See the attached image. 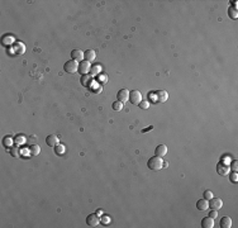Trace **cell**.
I'll return each mask as SVG.
<instances>
[{
    "label": "cell",
    "instance_id": "1",
    "mask_svg": "<svg viewBox=\"0 0 238 228\" xmlns=\"http://www.w3.org/2000/svg\"><path fill=\"white\" fill-rule=\"evenodd\" d=\"M147 166L151 168V170H153V171H158L160 168H162V167H164V161H162V158H161V157L155 156V157H151V158L148 160Z\"/></svg>",
    "mask_w": 238,
    "mask_h": 228
},
{
    "label": "cell",
    "instance_id": "2",
    "mask_svg": "<svg viewBox=\"0 0 238 228\" xmlns=\"http://www.w3.org/2000/svg\"><path fill=\"white\" fill-rule=\"evenodd\" d=\"M129 101L134 105H139V103L142 101V94L138 90L129 91Z\"/></svg>",
    "mask_w": 238,
    "mask_h": 228
},
{
    "label": "cell",
    "instance_id": "3",
    "mask_svg": "<svg viewBox=\"0 0 238 228\" xmlns=\"http://www.w3.org/2000/svg\"><path fill=\"white\" fill-rule=\"evenodd\" d=\"M63 70H65L66 72H69V74H74V72H76V71L79 70V65H78V62H76V61L70 60V61H67V62L65 63Z\"/></svg>",
    "mask_w": 238,
    "mask_h": 228
},
{
    "label": "cell",
    "instance_id": "4",
    "mask_svg": "<svg viewBox=\"0 0 238 228\" xmlns=\"http://www.w3.org/2000/svg\"><path fill=\"white\" fill-rule=\"evenodd\" d=\"M229 171H231V168H229V165H227V164L223 162V161L218 162V165H217V172H218L220 176H225V175H228Z\"/></svg>",
    "mask_w": 238,
    "mask_h": 228
},
{
    "label": "cell",
    "instance_id": "5",
    "mask_svg": "<svg viewBox=\"0 0 238 228\" xmlns=\"http://www.w3.org/2000/svg\"><path fill=\"white\" fill-rule=\"evenodd\" d=\"M90 69H91V65H90V62L89 61H86V60H84V61H81L80 63H79V74H81V75H88L89 74V71H90Z\"/></svg>",
    "mask_w": 238,
    "mask_h": 228
},
{
    "label": "cell",
    "instance_id": "6",
    "mask_svg": "<svg viewBox=\"0 0 238 228\" xmlns=\"http://www.w3.org/2000/svg\"><path fill=\"white\" fill-rule=\"evenodd\" d=\"M209 207L211 209H214V210H218V209H220L223 207V200L220 198H214L213 197L210 199V201H209Z\"/></svg>",
    "mask_w": 238,
    "mask_h": 228
},
{
    "label": "cell",
    "instance_id": "7",
    "mask_svg": "<svg viewBox=\"0 0 238 228\" xmlns=\"http://www.w3.org/2000/svg\"><path fill=\"white\" fill-rule=\"evenodd\" d=\"M167 99H168V94L165 90H158L155 92V100L158 101V103H165Z\"/></svg>",
    "mask_w": 238,
    "mask_h": 228
},
{
    "label": "cell",
    "instance_id": "8",
    "mask_svg": "<svg viewBox=\"0 0 238 228\" xmlns=\"http://www.w3.org/2000/svg\"><path fill=\"white\" fill-rule=\"evenodd\" d=\"M86 223H88V226H90V227H96V226H99V223H100V218H99L98 214H90V215H88V218H86Z\"/></svg>",
    "mask_w": 238,
    "mask_h": 228
},
{
    "label": "cell",
    "instance_id": "9",
    "mask_svg": "<svg viewBox=\"0 0 238 228\" xmlns=\"http://www.w3.org/2000/svg\"><path fill=\"white\" fill-rule=\"evenodd\" d=\"M117 98H118V100L121 101V103H125L127 100H129V91L125 90V89L119 90L118 94H117Z\"/></svg>",
    "mask_w": 238,
    "mask_h": 228
},
{
    "label": "cell",
    "instance_id": "10",
    "mask_svg": "<svg viewBox=\"0 0 238 228\" xmlns=\"http://www.w3.org/2000/svg\"><path fill=\"white\" fill-rule=\"evenodd\" d=\"M92 82H94V79H92V76L91 75H82L81 76V84H82V86L85 88H89L92 85Z\"/></svg>",
    "mask_w": 238,
    "mask_h": 228
},
{
    "label": "cell",
    "instance_id": "11",
    "mask_svg": "<svg viewBox=\"0 0 238 228\" xmlns=\"http://www.w3.org/2000/svg\"><path fill=\"white\" fill-rule=\"evenodd\" d=\"M201 227L203 228H213L214 227V219L210 217H205L201 219Z\"/></svg>",
    "mask_w": 238,
    "mask_h": 228
},
{
    "label": "cell",
    "instance_id": "12",
    "mask_svg": "<svg viewBox=\"0 0 238 228\" xmlns=\"http://www.w3.org/2000/svg\"><path fill=\"white\" fill-rule=\"evenodd\" d=\"M167 154V147L166 145H158L155 150V155L158 156V157H164L165 155Z\"/></svg>",
    "mask_w": 238,
    "mask_h": 228
},
{
    "label": "cell",
    "instance_id": "13",
    "mask_svg": "<svg viewBox=\"0 0 238 228\" xmlns=\"http://www.w3.org/2000/svg\"><path fill=\"white\" fill-rule=\"evenodd\" d=\"M95 57H96V53H95V51L94 49H88V51H85L84 52V58L86 61H94L95 60Z\"/></svg>",
    "mask_w": 238,
    "mask_h": 228
},
{
    "label": "cell",
    "instance_id": "14",
    "mask_svg": "<svg viewBox=\"0 0 238 228\" xmlns=\"http://www.w3.org/2000/svg\"><path fill=\"white\" fill-rule=\"evenodd\" d=\"M46 143L51 147H55L58 143V137L56 136V134H49V136L46 138Z\"/></svg>",
    "mask_w": 238,
    "mask_h": 228
},
{
    "label": "cell",
    "instance_id": "15",
    "mask_svg": "<svg viewBox=\"0 0 238 228\" xmlns=\"http://www.w3.org/2000/svg\"><path fill=\"white\" fill-rule=\"evenodd\" d=\"M71 57H72V60L74 61H81L82 58H84V52H81L80 49H74L72 52H71Z\"/></svg>",
    "mask_w": 238,
    "mask_h": 228
},
{
    "label": "cell",
    "instance_id": "16",
    "mask_svg": "<svg viewBox=\"0 0 238 228\" xmlns=\"http://www.w3.org/2000/svg\"><path fill=\"white\" fill-rule=\"evenodd\" d=\"M197 208H198L199 210H207V209L209 208V201H208L207 199H200V200H198V203H197Z\"/></svg>",
    "mask_w": 238,
    "mask_h": 228
},
{
    "label": "cell",
    "instance_id": "17",
    "mask_svg": "<svg viewBox=\"0 0 238 228\" xmlns=\"http://www.w3.org/2000/svg\"><path fill=\"white\" fill-rule=\"evenodd\" d=\"M24 51H25V47H24V45L22 43V42H15L14 43V52L18 53V55H23Z\"/></svg>",
    "mask_w": 238,
    "mask_h": 228
},
{
    "label": "cell",
    "instance_id": "18",
    "mask_svg": "<svg viewBox=\"0 0 238 228\" xmlns=\"http://www.w3.org/2000/svg\"><path fill=\"white\" fill-rule=\"evenodd\" d=\"M220 227L222 228H231L232 226V219L229 218V217H223L222 219H220Z\"/></svg>",
    "mask_w": 238,
    "mask_h": 228
},
{
    "label": "cell",
    "instance_id": "19",
    "mask_svg": "<svg viewBox=\"0 0 238 228\" xmlns=\"http://www.w3.org/2000/svg\"><path fill=\"white\" fill-rule=\"evenodd\" d=\"M29 151H31V155L32 156H37V155H39V152H41V147L38 145H32L31 148H29Z\"/></svg>",
    "mask_w": 238,
    "mask_h": 228
},
{
    "label": "cell",
    "instance_id": "20",
    "mask_svg": "<svg viewBox=\"0 0 238 228\" xmlns=\"http://www.w3.org/2000/svg\"><path fill=\"white\" fill-rule=\"evenodd\" d=\"M101 71V67L99 65H95V66H91V69H90V74L91 76H96L99 75V72Z\"/></svg>",
    "mask_w": 238,
    "mask_h": 228
},
{
    "label": "cell",
    "instance_id": "21",
    "mask_svg": "<svg viewBox=\"0 0 238 228\" xmlns=\"http://www.w3.org/2000/svg\"><path fill=\"white\" fill-rule=\"evenodd\" d=\"M10 155L13 157H19L20 156V150L18 148V146H14L10 148Z\"/></svg>",
    "mask_w": 238,
    "mask_h": 228
},
{
    "label": "cell",
    "instance_id": "22",
    "mask_svg": "<svg viewBox=\"0 0 238 228\" xmlns=\"http://www.w3.org/2000/svg\"><path fill=\"white\" fill-rule=\"evenodd\" d=\"M113 109L115 112H119V110H122L123 109V103H121V101H115V103H113Z\"/></svg>",
    "mask_w": 238,
    "mask_h": 228
},
{
    "label": "cell",
    "instance_id": "23",
    "mask_svg": "<svg viewBox=\"0 0 238 228\" xmlns=\"http://www.w3.org/2000/svg\"><path fill=\"white\" fill-rule=\"evenodd\" d=\"M228 15L231 16V18H233V19H237V9L236 8H229V10H228Z\"/></svg>",
    "mask_w": 238,
    "mask_h": 228
},
{
    "label": "cell",
    "instance_id": "24",
    "mask_svg": "<svg viewBox=\"0 0 238 228\" xmlns=\"http://www.w3.org/2000/svg\"><path fill=\"white\" fill-rule=\"evenodd\" d=\"M63 151H65V148H63L62 145H56V146H55V152H56L57 155L63 154Z\"/></svg>",
    "mask_w": 238,
    "mask_h": 228
},
{
    "label": "cell",
    "instance_id": "25",
    "mask_svg": "<svg viewBox=\"0 0 238 228\" xmlns=\"http://www.w3.org/2000/svg\"><path fill=\"white\" fill-rule=\"evenodd\" d=\"M211 198H213V193H211L210 190H205V191H204V199L210 200Z\"/></svg>",
    "mask_w": 238,
    "mask_h": 228
},
{
    "label": "cell",
    "instance_id": "26",
    "mask_svg": "<svg viewBox=\"0 0 238 228\" xmlns=\"http://www.w3.org/2000/svg\"><path fill=\"white\" fill-rule=\"evenodd\" d=\"M12 42H13V37H8V36H4L3 37V43L4 45H10L12 43Z\"/></svg>",
    "mask_w": 238,
    "mask_h": 228
},
{
    "label": "cell",
    "instance_id": "27",
    "mask_svg": "<svg viewBox=\"0 0 238 228\" xmlns=\"http://www.w3.org/2000/svg\"><path fill=\"white\" fill-rule=\"evenodd\" d=\"M148 107H150V103H148V101H146V100H142L139 103V108H142V109H147Z\"/></svg>",
    "mask_w": 238,
    "mask_h": 228
},
{
    "label": "cell",
    "instance_id": "28",
    "mask_svg": "<svg viewBox=\"0 0 238 228\" xmlns=\"http://www.w3.org/2000/svg\"><path fill=\"white\" fill-rule=\"evenodd\" d=\"M229 168H231V170H233V171H237L238 170V162L236 161H232V164H231V166H229Z\"/></svg>",
    "mask_w": 238,
    "mask_h": 228
},
{
    "label": "cell",
    "instance_id": "29",
    "mask_svg": "<svg viewBox=\"0 0 238 228\" xmlns=\"http://www.w3.org/2000/svg\"><path fill=\"white\" fill-rule=\"evenodd\" d=\"M231 180H232L233 183H237V180H238V176H237V171H233V172L231 174Z\"/></svg>",
    "mask_w": 238,
    "mask_h": 228
},
{
    "label": "cell",
    "instance_id": "30",
    "mask_svg": "<svg viewBox=\"0 0 238 228\" xmlns=\"http://www.w3.org/2000/svg\"><path fill=\"white\" fill-rule=\"evenodd\" d=\"M217 215H218V213H217V210H214V209H211V212L209 213V217H210V218H213V219H215V218H217Z\"/></svg>",
    "mask_w": 238,
    "mask_h": 228
},
{
    "label": "cell",
    "instance_id": "31",
    "mask_svg": "<svg viewBox=\"0 0 238 228\" xmlns=\"http://www.w3.org/2000/svg\"><path fill=\"white\" fill-rule=\"evenodd\" d=\"M36 141H37V138H36L34 136H31V137L28 138V142L31 143V145H36Z\"/></svg>",
    "mask_w": 238,
    "mask_h": 228
},
{
    "label": "cell",
    "instance_id": "32",
    "mask_svg": "<svg viewBox=\"0 0 238 228\" xmlns=\"http://www.w3.org/2000/svg\"><path fill=\"white\" fill-rule=\"evenodd\" d=\"M10 143H12V139L9 138V137H5L4 138V145L8 147V146H10Z\"/></svg>",
    "mask_w": 238,
    "mask_h": 228
},
{
    "label": "cell",
    "instance_id": "33",
    "mask_svg": "<svg viewBox=\"0 0 238 228\" xmlns=\"http://www.w3.org/2000/svg\"><path fill=\"white\" fill-rule=\"evenodd\" d=\"M23 142H24V137H22V136L15 138V143H23Z\"/></svg>",
    "mask_w": 238,
    "mask_h": 228
},
{
    "label": "cell",
    "instance_id": "34",
    "mask_svg": "<svg viewBox=\"0 0 238 228\" xmlns=\"http://www.w3.org/2000/svg\"><path fill=\"white\" fill-rule=\"evenodd\" d=\"M101 221H103V223H109V222H110V218H108V217H104L103 219H101Z\"/></svg>",
    "mask_w": 238,
    "mask_h": 228
},
{
    "label": "cell",
    "instance_id": "35",
    "mask_svg": "<svg viewBox=\"0 0 238 228\" xmlns=\"http://www.w3.org/2000/svg\"><path fill=\"white\" fill-rule=\"evenodd\" d=\"M153 127H148V128H146V129H143V132H147V131H151Z\"/></svg>",
    "mask_w": 238,
    "mask_h": 228
}]
</instances>
